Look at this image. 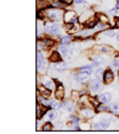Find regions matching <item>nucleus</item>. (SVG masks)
Returning <instances> with one entry per match:
<instances>
[{
    "label": "nucleus",
    "mask_w": 119,
    "mask_h": 134,
    "mask_svg": "<svg viewBox=\"0 0 119 134\" xmlns=\"http://www.w3.org/2000/svg\"><path fill=\"white\" fill-rule=\"evenodd\" d=\"M109 110L111 112H115V114H118L119 112V103H117V102L111 103L109 107Z\"/></svg>",
    "instance_id": "28"
},
{
    "label": "nucleus",
    "mask_w": 119,
    "mask_h": 134,
    "mask_svg": "<svg viewBox=\"0 0 119 134\" xmlns=\"http://www.w3.org/2000/svg\"><path fill=\"white\" fill-rule=\"evenodd\" d=\"M45 13H46V16H47L48 19H49V20H53V21H56V20H59L61 16H63L61 8H60V9H53V8H47Z\"/></svg>",
    "instance_id": "4"
},
{
    "label": "nucleus",
    "mask_w": 119,
    "mask_h": 134,
    "mask_svg": "<svg viewBox=\"0 0 119 134\" xmlns=\"http://www.w3.org/2000/svg\"><path fill=\"white\" fill-rule=\"evenodd\" d=\"M39 92H41V96H44V97H50V94H52V91L50 90H48L47 87H45V86H42L39 88Z\"/></svg>",
    "instance_id": "23"
},
{
    "label": "nucleus",
    "mask_w": 119,
    "mask_h": 134,
    "mask_svg": "<svg viewBox=\"0 0 119 134\" xmlns=\"http://www.w3.org/2000/svg\"><path fill=\"white\" fill-rule=\"evenodd\" d=\"M110 123L111 121L108 120V119H104V120H101V121H97L93 125V130H97V131H102V130H106L108 127L110 126Z\"/></svg>",
    "instance_id": "8"
},
{
    "label": "nucleus",
    "mask_w": 119,
    "mask_h": 134,
    "mask_svg": "<svg viewBox=\"0 0 119 134\" xmlns=\"http://www.w3.org/2000/svg\"><path fill=\"white\" fill-rule=\"evenodd\" d=\"M111 99H112L111 94L108 93V92L102 93V94H101V95L99 96V101H100V103H103V104H109V103L111 102Z\"/></svg>",
    "instance_id": "14"
},
{
    "label": "nucleus",
    "mask_w": 119,
    "mask_h": 134,
    "mask_svg": "<svg viewBox=\"0 0 119 134\" xmlns=\"http://www.w3.org/2000/svg\"><path fill=\"white\" fill-rule=\"evenodd\" d=\"M94 74H95V78L103 79V75H104V70L101 68V66H97L96 70H94Z\"/></svg>",
    "instance_id": "27"
},
{
    "label": "nucleus",
    "mask_w": 119,
    "mask_h": 134,
    "mask_svg": "<svg viewBox=\"0 0 119 134\" xmlns=\"http://www.w3.org/2000/svg\"><path fill=\"white\" fill-rule=\"evenodd\" d=\"M62 108L64 109V111H66V112H72L75 110V104H73L72 101H65L62 104Z\"/></svg>",
    "instance_id": "17"
},
{
    "label": "nucleus",
    "mask_w": 119,
    "mask_h": 134,
    "mask_svg": "<svg viewBox=\"0 0 119 134\" xmlns=\"http://www.w3.org/2000/svg\"><path fill=\"white\" fill-rule=\"evenodd\" d=\"M103 35L109 38H115L116 36H117V31H116V30H109V31H105Z\"/></svg>",
    "instance_id": "29"
},
{
    "label": "nucleus",
    "mask_w": 119,
    "mask_h": 134,
    "mask_svg": "<svg viewBox=\"0 0 119 134\" xmlns=\"http://www.w3.org/2000/svg\"><path fill=\"white\" fill-rule=\"evenodd\" d=\"M72 40V36H64V37L61 38V45H64V46H69V44Z\"/></svg>",
    "instance_id": "26"
},
{
    "label": "nucleus",
    "mask_w": 119,
    "mask_h": 134,
    "mask_svg": "<svg viewBox=\"0 0 119 134\" xmlns=\"http://www.w3.org/2000/svg\"><path fill=\"white\" fill-rule=\"evenodd\" d=\"M52 0H38V7L39 8H47V7H50L52 6Z\"/></svg>",
    "instance_id": "20"
},
{
    "label": "nucleus",
    "mask_w": 119,
    "mask_h": 134,
    "mask_svg": "<svg viewBox=\"0 0 119 134\" xmlns=\"http://www.w3.org/2000/svg\"><path fill=\"white\" fill-rule=\"evenodd\" d=\"M94 114H95V111L93 110L92 108H82L81 109V115L84 116L85 118H93L94 117Z\"/></svg>",
    "instance_id": "15"
},
{
    "label": "nucleus",
    "mask_w": 119,
    "mask_h": 134,
    "mask_svg": "<svg viewBox=\"0 0 119 134\" xmlns=\"http://www.w3.org/2000/svg\"><path fill=\"white\" fill-rule=\"evenodd\" d=\"M61 2H63L64 5H71L73 2V0H60Z\"/></svg>",
    "instance_id": "36"
},
{
    "label": "nucleus",
    "mask_w": 119,
    "mask_h": 134,
    "mask_svg": "<svg viewBox=\"0 0 119 134\" xmlns=\"http://www.w3.org/2000/svg\"><path fill=\"white\" fill-rule=\"evenodd\" d=\"M56 117H57V114H56V111L54 110H49V111H47L46 112V118H47V120L48 121H53L56 119Z\"/></svg>",
    "instance_id": "21"
},
{
    "label": "nucleus",
    "mask_w": 119,
    "mask_h": 134,
    "mask_svg": "<svg viewBox=\"0 0 119 134\" xmlns=\"http://www.w3.org/2000/svg\"><path fill=\"white\" fill-rule=\"evenodd\" d=\"M108 107H106V104H103V103H101V104H99L96 107V112H105L106 110H108Z\"/></svg>",
    "instance_id": "30"
},
{
    "label": "nucleus",
    "mask_w": 119,
    "mask_h": 134,
    "mask_svg": "<svg viewBox=\"0 0 119 134\" xmlns=\"http://www.w3.org/2000/svg\"><path fill=\"white\" fill-rule=\"evenodd\" d=\"M42 85H44L45 87H47L48 90H50V91H55L56 87H57V85H56V83H55L54 79L47 78V77L42 79Z\"/></svg>",
    "instance_id": "9"
},
{
    "label": "nucleus",
    "mask_w": 119,
    "mask_h": 134,
    "mask_svg": "<svg viewBox=\"0 0 119 134\" xmlns=\"http://www.w3.org/2000/svg\"><path fill=\"white\" fill-rule=\"evenodd\" d=\"M116 38H117V40L119 41V31L117 32V36H116Z\"/></svg>",
    "instance_id": "38"
},
{
    "label": "nucleus",
    "mask_w": 119,
    "mask_h": 134,
    "mask_svg": "<svg viewBox=\"0 0 119 134\" xmlns=\"http://www.w3.org/2000/svg\"><path fill=\"white\" fill-rule=\"evenodd\" d=\"M54 129H55V130H62V129H63V124H62V123H57L56 125H55Z\"/></svg>",
    "instance_id": "35"
},
{
    "label": "nucleus",
    "mask_w": 119,
    "mask_h": 134,
    "mask_svg": "<svg viewBox=\"0 0 119 134\" xmlns=\"http://www.w3.org/2000/svg\"><path fill=\"white\" fill-rule=\"evenodd\" d=\"M47 68H48V64L45 60L44 53L38 51V53H37V70H38L39 74L44 75L47 71Z\"/></svg>",
    "instance_id": "1"
},
{
    "label": "nucleus",
    "mask_w": 119,
    "mask_h": 134,
    "mask_svg": "<svg viewBox=\"0 0 119 134\" xmlns=\"http://www.w3.org/2000/svg\"><path fill=\"white\" fill-rule=\"evenodd\" d=\"M50 66H53L56 70V72H63L69 68V64L66 62H64V61H60V62H56V63H52Z\"/></svg>",
    "instance_id": "7"
},
{
    "label": "nucleus",
    "mask_w": 119,
    "mask_h": 134,
    "mask_svg": "<svg viewBox=\"0 0 119 134\" xmlns=\"http://www.w3.org/2000/svg\"><path fill=\"white\" fill-rule=\"evenodd\" d=\"M59 52L60 54L62 55V57L66 60H71L72 55H73V49L70 48L69 46H64V45H60L59 46Z\"/></svg>",
    "instance_id": "5"
},
{
    "label": "nucleus",
    "mask_w": 119,
    "mask_h": 134,
    "mask_svg": "<svg viewBox=\"0 0 119 134\" xmlns=\"http://www.w3.org/2000/svg\"><path fill=\"white\" fill-rule=\"evenodd\" d=\"M114 79H115L114 72H112L111 70H105L104 75H103V83H104L105 85H109L114 81Z\"/></svg>",
    "instance_id": "10"
},
{
    "label": "nucleus",
    "mask_w": 119,
    "mask_h": 134,
    "mask_svg": "<svg viewBox=\"0 0 119 134\" xmlns=\"http://www.w3.org/2000/svg\"><path fill=\"white\" fill-rule=\"evenodd\" d=\"M105 61V57L103 55H100V54H97V55H94L93 56V66H99L101 63H103Z\"/></svg>",
    "instance_id": "16"
},
{
    "label": "nucleus",
    "mask_w": 119,
    "mask_h": 134,
    "mask_svg": "<svg viewBox=\"0 0 119 134\" xmlns=\"http://www.w3.org/2000/svg\"><path fill=\"white\" fill-rule=\"evenodd\" d=\"M116 7H117L118 9H119V2H117V5H116Z\"/></svg>",
    "instance_id": "39"
},
{
    "label": "nucleus",
    "mask_w": 119,
    "mask_h": 134,
    "mask_svg": "<svg viewBox=\"0 0 119 134\" xmlns=\"http://www.w3.org/2000/svg\"><path fill=\"white\" fill-rule=\"evenodd\" d=\"M63 21H64V23L77 24L79 19L77 17V13L75 10H66L63 13Z\"/></svg>",
    "instance_id": "2"
},
{
    "label": "nucleus",
    "mask_w": 119,
    "mask_h": 134,
    "mask_svg": "<svg viewBox=\"0 0 119 134\" xmlns=\"http://www.w3.org/2000/svg\"><path fill=\"white\" fill-rule=\"evenodd\" d=\"M40 35H41V28H40V21L38 20V24H37V37L40 38Z\"/></svg>",
    "instance_id": "33"
},
{
    "label": "nucleus",
    "mask_w": 119,
    "mask_h": 134,
    "mask_svg": "<svg viewBox=\"0 0 119 134\" xmlns=\"http://www.w3.org/2000/svg\"><path fill=\"white\" fill-rule=\"evenodd\" d=\"M117 25L119 26V20H118V22H117Z\"/></svg>",
    "instance_id": "40"
},
{
    "label": "nucleus",
    "mask_w": 119,
    "mask_h": 134,
    "mask_svg": "<svg viewBox=\"0 0 119 134\" xmlns=\"http://www.w3.org/2000/svg\"><path fill=\"white\" fill-rule=\"evenodd\" d=\"M54 127H53V125H52V123L50 121H48V123H46L45 125H44V127H42V131H44V132H47V131H50V130H53Z\"/></svg>",
    "instance_id": "31"
},
{
    "label": "nucleus",
    "mask_w": 119,
    "mask_h": 134,
    "mask_svg": "<svg viewBox=\"0 0 119 134\" xmlns=\"http://www.w3.org/2000/svg\"><path fill=\"white\" fill-rule=\"evenodd\" d=\"M97 1H101V0H97Z\"/></svg>",
    "instance_id": "41"
},
{
    "label": "nucleus",
    "mask_w": 119,
    "mask_h": 134,
    "mask_svg": "<svg viewBox=\"0 0 119 134\" xmlns=\"http://www.w3.org/2000/svg\"><path fill=\"white\" fill-rule=\"evenodd\" d=\"M90 92L93 94H96L99 93L101 90H102V83H101V79L99 78H95L93 79V80H90Z\"/></svg>",
    "instance_id": "6"
},
{
    "label": "nucleus",
    "mask_w": 119,
    "mask_h": 134,
    "mask_svg": "<svg viewBox=\"0 0 119 134\" xmlns=\"http://www.w3.org/2000/svg\"><path fill=\"white\" fill-rule=\"evenodd\" d=\"M61 57H62V55H61L60 53H57V52H53V53H50V55H49V62H52V63L60 62Z\"/></svg>",
    "instance_id": "18"
},
{
    "label": "nucleus",
    "mask_w": 119,
    "mask_h": 134,
    "mask_svg": "<svg viewBox=\"0 0 119 134\" xmlns=\"http://www.w3.org/2000/svg\"><path fill=\"white\" fill-rule=\"evenodd\" d=\"M76 4H85V0H73Z\"/></svg>",
    "instance_id": "37"
},
{
    "label": "nucleus",
    "mask_w": 119,
    "mask_h": 134,
    "mask_svg": "<svg viewBox=\"0 0 119 134\" xmlns=\"http://www.w3.org/2000/svg\"><path fill=\"white\" fill-rule=\"evenodd\" d=\"M101 52H102V53L108 54V53H111L112 49L110 47H108V46H102V47H101Z\"/></svg>",
    "instance_id": "32"
},
{
    "label": "nucleus",
    "mask_w": 119,
    "mask_h": 134,
    "mask_svg": "<svg viewBox=\"0 0 119 134\" xmlns=\"http://www.w3.org/2000/svg\"><path fill=\"white\" fill-rule=\"evenodd\" d=\"M97 23H99V21L96 20V17H95V19H92V20L88 21V22L85 23V29H89V30L94 29L97 25Z\"/></svg>",
    "instance_id": "19"
},
{
    "label": "nucleus",
    "mask_w": 119,
    "mask_h": 134,
    "mask_svg": "<svg viewBox=\"0 0 119 134\" xmlns=\"http://www.w3.org/2000/svg\"><path fill=\"white\" fill-rule=\"evenodd\" d=\"M45 30L48 35L50 36H55V35H59L61 31V25L59 23H46L45 24Z\"/></svg>",
    "instance_id": "3"
},
{
    "label": "nucleus",
    "mask_w": 119,
    "mask_h": 134,
    "mask_svg": "<svg viewBox=\"0 0 119 134\" xmlns=\"http://www.w3.org/2000/svg\"><path fill=\"white\" fill-rule=\"evenodd\" d=\"M93 12L92 10H86L84 14L81 15L80 17H79V23H82V24H85L86 22H88L89 20L93 19Z\"/></svg>",
    "instance_id": "11"
},
{
    "label": "nucleus",
    "mask_w": 119,
    "mask_h": 134,
    "mask_svg": "<svg viewBox=\"0 0 119 134\" xmlns=\"http://www.w3.org/2000/svg\"><path fill=\"white\" fill-rule=\"evenodd\" d=\"M111 65H112V68L118 69V68H119V59H115L114 61H112Z\"/></svg>",
    "instance_id": "34"
},
{
    "label": "nucleus",
    "mask_w": 119,
    "mask_h": 134,
    "mask_svg": "<svg viewBox=\"0 0 119 134\" xmlns=\"http://www.w3.org/2000/svg\"><path fill=\"white\" fill-rule=\"evenodd\" d=\"M79 72H85V74H88V75H93L94 74V69H93V65H84L79 69Z\"/></svg>",
    "instance_id": "22"
},
{
    "label": "nucleus",
    "mask_w": 119,
    "mask_h": 134,
    "mask_svg": "<svg viewBox=\"0 0 119 134\" xmlns=\"http://www.w3.org/2000/svg\"><path fill=\"white\" fill-rule=\"evenodd\" d=\"M49 107L52 109H54V110H56V109H60V107H62V104L60 103V100L55 99V100H50Z\"/></svg>",
    "instance_id": "25"
},
{
    "label": "nucleus",
    "mask_w": 119,
    "mask_h": 134,
    "mask_svg": "<svg viewBox=\"0 0 119 134\" xmlns=\"http://www.w3.org/2000/svg\"><path fill=\"white\" fill-rule=\"evenodd\" d=\"M64 96H65V90H64V87L62 85H57L56 90H55V97H56L57 100H63Z\"/></svg>",
    "instance_id": "12"
},
{
    "label": "nucleus",
    "mask_w": 119,
    "mask_h": 134,
    "mask_svg": "<svg viewBox=\"0 0 119 134\" xmlns=\"http://www.w3.org/2000/svg\"><path fill=\"white\" fill-rule=\"evenodd\" d=\"M96 20L99 21L100 23H104V24H108L109 23V19H108V16L104 14H96Z\"/></svg>",
    "instance_id": "24"
},
{
    "label": "nucleus",
    "mask_w": 119,
    "mask_h": 134,
    "mask_svg": "<svg viewBox=\"0 0 119 134\" xmlns=\"http://www.w3.org/2000/svg\"><path fill=\"white\" fill-rule=\"evenodd\" d=\"M89 77H90V75L85 74V72H79V74L76 75V79H77V81L80 84L87 83V81L89 80Z\"/></svg>",
    "instance_id": "13"
}]
</instances>
